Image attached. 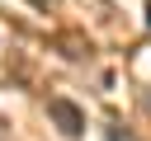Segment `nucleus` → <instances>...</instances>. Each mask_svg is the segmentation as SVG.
<instances>
[{
    "mask_svg": "<svg viewBox=\"0 0 151 141\" xmlns=\"http://www.w3.org/2000/svg\"><path fill=\"white\" fill-rule=\"evenodd\" d=\"M47 118H52L66 136H80V132H85V113H80L71 99H61V94H57V99H47Z\"/></svg>",
    "mask_w": 151,
    "mask_h": 141,
    "instance_id": "obj_1",
    "label": "nucleus"
},
{
    "mask_svg": "<svg viewBox=\"0 0 151 141\" xmlns=\"http://www.w3.org/2000/svg\"><path fill=\"white\" fill-rule=\"evenodd\" d=\"M109 141H137V136H132L127 127H109Z\"/></svg>",
    "mask_w": 151,
    "mask_h": 141,
    "instance_id": "obj_2",
    "label": "nucleus"
},
{
    "mask_svg": "<svg viewBox=\"0 0 151 141\" xmlns=\"http://www.w3.org/2000/svg\"><path fill=\"white\" fill-rule=\"evenodd\" d=\"M146 24H151V0H146Z\"/></svg>",
    "mask_w": 151,
    "mask_h": 141,
    "instance_id": "obj_3",
    "label": "nucleus"
},
{
    "mask_svg": "<svg viewBox=\"0 0 151 141\" xmlns=\"http://www.w3.org/2000/svg\"><path fill=\"white\" fill-rule=\"evenodd\" d=\"M0 141H5V136H0Z\"/></svg>",
    "mask_w": 151,
    "mask_h": 141,
    "instance_id": "obj_4",
    "label": "nucleus"
}]
</instances>
